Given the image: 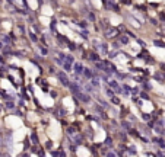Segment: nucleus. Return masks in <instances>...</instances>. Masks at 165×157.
<instances>
[{
	"label": "nucleus",
	"mask_w": 165,
	"mask_h": 157,
	"mask_svg": "<svg viewBox=\"0 0 165 157\" xmlns=\"http://www.w3.org/2000/svg\"><path fill=\"white\" fill-rule=\"evenodd\" d=\"M59 78H60V80H61V83H63V85L70 86V83L67 82V77H66V76H64V73H61V72H60V73H59Z\"/></svg>",
	"instance_id": "2"
},
{
	"label": "nucleus",
	"mask_w": 165,
	"mask_h": 157,
	"mask_svg": "<svg viewBox=\"0 0 165 157\" xmlns=\"http://www.w3.org/2000/svg\"><path fill=\"white\" fill-rule=\"evenodd\" d=\"M76 95H78V98H79L80 100H83V102H89V98H88L86 95H83V93H79V92H76Z\"/></svg>",
	"instance_id": "4"
},
{
	"label": "nucleus",
	"mask_w": 165,
	"mask_h": 157,
	"mask_svg": "<svg viewBox=\"0 0 165 157\" xmlns=\"http://www.w3.org/2000/svg\"><path fill=\"white\" fill-rule=\"evenodd\" d=\"M107 96H110V98H112V90H111V89H107Z\"/></svg>",
	"instance_id": "6"
},
{
	"label": "nucleus",
	"mask_w": 165,
	"mask_h": 157,
	"mask_svg": "<svg viewBox=\"0 0 165 157\" xmlns=\"http://www.w3.org/2000/svg\"><path fill=\"white\" fill-rule=\"evenodd\" d=\"M75 72L78 73V74H82V73L85 72V68H83V65H82V64L76 63V64H75Z\"/></svg>",
	"instance_id": "3"
},
{
	"label": "nucleus",
	"mask_w": 165,
	"mask_h": 157,
	"mask_svg": "<svg viewBox=\"0 0 165 157\" xmlns=\"http://www.w3.org/2000/svg\"><path fill=\"white\" fill-rule=\"evenodd\" d=\"M98 83H99V82H98V78H97V77H94V78H92V85H94V86H98Z\"/></svg>",
	"instance_id": "5"
},
{
	"label": "nucleus",
	"mask_w": 165,
	"mask_h": 157,
	"mask_svg": "<svg viewBox=\"0 0 165 157\" xmlns=\"http://www.w3.org/2000/svg\"><path fill=\"white\" fill-rule=\"evenodd\" d=\"M116 33H119V32H117V29H116V28H110V29H107L105 37H107V38H112Z\"/></svg>",
	"instance_id": "1"
}]
</instances>
